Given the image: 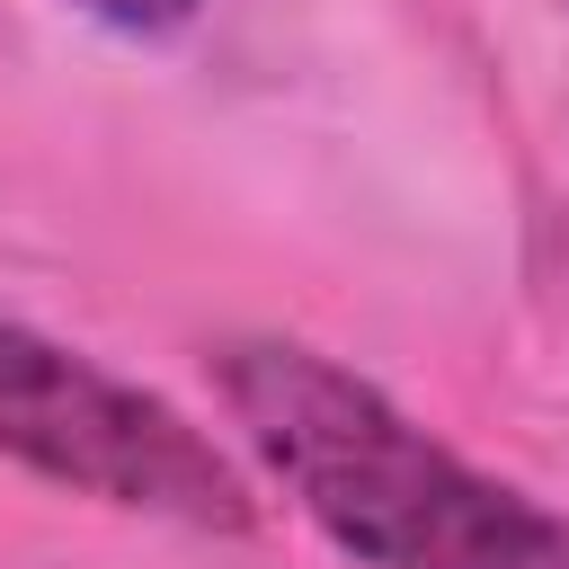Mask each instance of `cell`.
I'll list each match as a JSON object with an SVG mask.
<instances>
[{
  "mask_svg": "<svg viewBox=\"0 0 569 569\" xmlns=\"http://www.w3.org/2000/svg\"><path fill=\"white\" fill-rule=\"evenodd\" d=\"M89 27H107V36H133V44H160V36H178V27H196V9L204 0H71Z\"/></svg>",
  "mask_w": 569,
  "mask_h": 569,
  "instance_id": "obj_3",
  "label": "cell"
},
{
  "mask_svg": "<svg viewBox=\"0 0 569 569\" xmlns=\"http://www.w3.org/2000/svg\"><path fill=\"white\" fill-rule=\"evenodd\" d=\"M0 462L178 533H258V480L133 373L0 311Z\"/></svg>",
  "mask_w": 569,
  "mask_h": 569,
  "instance_id": "obj_2",
  "label": "cell"
},
{
  "mask_svg": "<svg viewBox=\"0 0 569 569\" xmlns=\"http://www.w3.org/2000/svg\"><path fill=\"white\" fill-rule=\"evenodd\" d=\"M213 391L267 489L356 569H569V516L453 453L311 338H222Z\"/></svg>",
  "mask_w": 569,
  "mask_h": 569,
  "instance_id": "obj_1",
  "label": "cell"
}]
</instances>
